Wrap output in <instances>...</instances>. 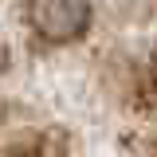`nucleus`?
Returning a JSON list of instances; mask_svg holds the SVG:
<instances>
[{"label": "nucleus", "mask_w": 157, "mask_h": 157, "mask_svg": "<svg viewBox=\"0 0 157 157\" xmlns=\"http://www.w3.org/2000/svg\"><path fill=\"white\" fill-rule=\"evenodd\" d=\"M141 90H145V98H149V102H157V55L145 63V75H141Z\"/></svg>", "instance_id": "2"}, {"label": "nucleus", "mask_w": 157, "mask_h": 157, "mask_svg": "<svg viewBox=\"0 0 157 157\" xmlns=\"http://www.w3.org/2000/svg\"><path fill=\"white\" fill-rule=\"evenodd\" d=\"M28 20L43 39L71 43L90 24V0H28Z\"/></svg>", "instance_id": "1"}]
</instances>
